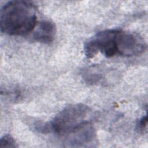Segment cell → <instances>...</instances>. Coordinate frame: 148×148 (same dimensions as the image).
I'll return each mask as SVG.
<instances>
[{
  "label": "cell",
  "mask_w": 148,
  "mask_h": 148,
  "mask_svg": "<svg viewBox=\"0 0 148 148\" xmlns=\"http://www.w3.org/2000/svg\"><path fill=\"white\" fill-rule=\"evenodd\" d=\"M90 108L83 103L66 106L49 124L51 131L58 134H68L87 121Z\"/></svg>",
  "instance_id": "7a4b0ae2"
},
{
  "label": "cell",
  "mask_w": 148,
  "mask_h": 148,
  "mask_svg": "<svg viewBox=\"0 0 148 148\" xmlns=\"http://www.w3.org/2000/svg\"><path fill=\"white\" fill-rule=\"evenodd\" d=\"M147 116L145 115L139 120V121L138 123V127L139 128V129H140L141 130H143L147 125Z\"/></svg>",
  "instance_id": "ba28073f"
},
{
  "label": "cell",
  "mask_w": 148,
  "mask_h": 148,
  "mask_svg": "<svg viewBox=\"0 0 148 148\" xmlns=\"http://www.w3.org/2000/svg\"><path fill=\"white\" fill-rule=\"evenodd\" d=\"M116 47L117 54L131 57L144 52L146 45L139 35L119 29L116 36Z\"/></svg>",
  "instance_id": "277c9868"
},
{
  "label": "cell",
  "mask_w": 148,
  "mask_h": 148,
  "mask_svg": "<svg viewBox=\"0 0 148 148\" xmlns=\"http://www.w3.org/2000/svg\"><path fill=\"white\" fill-rule=\"evenodd\" d=\"M56 33L55 24L51 21L44 20L37 25L36 28L33 33L32 38L37 42L49 44L54 40Z\"/></svg>",
  "instance_id": "8992f818"
},
{
  "label": "cell",
  "mask_w": 148,
  "mask_h": 148,
  "mask_svg": "<svg viewBox=\"0 0 148 148\" xmlns=\"http://www.w3.org/2000/svg\"><path fill=\"white\" fill-rule=\"evenodd\" d=\"M36 18V7L31 2L9 1L1 9V31L9 35H28L34 30Z\"/></svg>",
  "instance_id": "6da1fadb"
},
{
  "label": "cell",
  "mask_w": 148,
  "mask_h": 148,
  "mask_svg": "<svg viewBox=\"0 0 148 148\" xmlns=\"http://www.w3.org/2000/svg\"><path fill=\"white\" fill-rule=\"evenodd\" d=\"M17 147L16 143L14 139L10 135H5L1 138L0 140V147L5 148H13Z\"/></svg>",
  "instance_id": "52a82bcc"
},
{
  "label": "cell",
  "mask_w": 148,
  "mask_h": 148,
  "mask_svg": "<svg viewBox=\"0 0 148 148\" xmlns=\"http://www.w3.org/2000/svg\"><path fill=\"white\" fill-rule=\"evenodd\" d=\"M67 135L68 137L65 142L67 147H94L96 143L95 130L88 121L83 124Z\"/></svg>",
  "instance_id": "5b68a950"
},
{
  "label": "cell",
  "mask_w": 148,
  "mask_h": 148,
  "mask_svg": "<svg viewBox=\"0 0 148 148\" xmlns=\"http://www.w3.org/2000/svg\"><path fill=\"white\" fill-rule=\"evenodd\" d=\"M119 29H106L97 33L84 45V53L88 58H93L99 52L106 57L117 55L116 36Z\"/></svg>",
  "instance_id": "3957f363"
}]
</instances>
